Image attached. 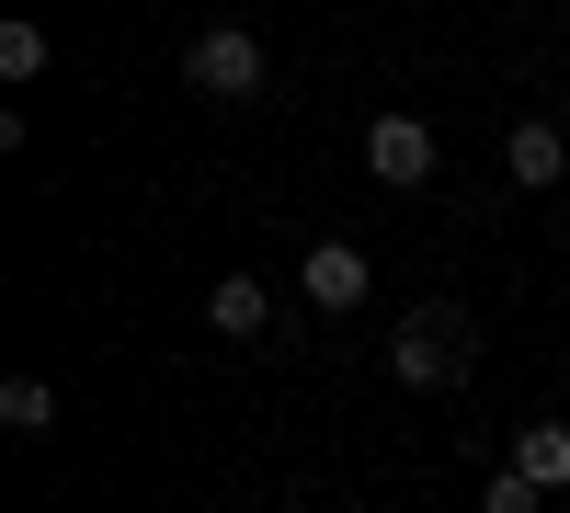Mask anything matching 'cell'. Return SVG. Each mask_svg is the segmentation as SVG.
Listing matches in <instances>:
<instances>
[{
    "instance_id": "cell-1",
    "label": "cell",
    "mask_w": 570,
    "mask_h": 513,
    "mask_svg": "<svg viewBox=\"0 0 570 513\" xmlns=\"http://www.w3.org/2000/svg\"><path fill=\"white\" fill-rule=\"evenodd\" d=\"M468 354H480L468 308H411L400 332H389V377L400 388H468Z\"/></svg>"
},
{
    "instance_id": "cell-6",
    "label": "cell",
    "mask_w": 570,
    "mask_h": 513,
    "mask_svg": "<svg viewBox=\"0 0 570 513\" xmlns=\"http://www.w3.org/2000/svg\"><path fill=\"white\" fill-rule=\"evenodd\" d=\"M502 171H513V182H525V195H548V182L570 171V137H559L548 115H525V126H513V149H502Z\"/></svg>"
},
{
    "instance_id": "cell-9",
    "label": "cell",
    "mask_w": 570,
    "mask_h": 513,
    "mask_svg": "<svg viewBox=\"0 0 570 513\" xmlns=\"http://www.w3.org/2000/svg\"><path fill=\"white\" fill-rule=\"evenodd\" d=\"M46 69V34L35 23H0V80H35Z\"/></svg>"
},
{
    "instance_id": "cell-4",
    "label": "cell",
    "mask_w": 570,
    "mask_h": 513,
    "mask_svg": "<svg viewBox=\"0 0 570 513\" xmlns=\"http://www.w3.org/2000/svg\"><path fill=\"white\" fill-rule=\"evenodd\" d=\"M297 286H308V308H365V286H376V263H365L354 240H320V251L297 263Z\"/></svg>"
},
{
    "instance_id": "cell-2",
    "label": "cell",
    "mask_w": 570,
    "mask_h": 513,
    "mask_svg": "<svg viewBox=\"0 0 570 513\" xmlns=\"http://www.w3.org/2000/svg\"><path fill=\"white\" fill-rule=\"evenodd\" d=\"M183 69H195V91H206V103H263V80H274V58H263V46L252 34H195V58H183Z\"/></svg>"
},
{
    "instance_id": "cell-7",
    "label": "cell",
    "mask_w": 570,
    "mask_h": 513,
    "mask_svg": "<svg viewBox=\"0 0 570 513\" xmlns=\"http://www.w3.org/2000/svg\"><path fill=\"white\" fill-rule=\"evenodd\" d=\"M513 468H525L537 491H570V423H525L513 434Z\"/></svg>"
},
{
    "instance_id": "cell-3",
    "label": "cell",
    "mask_w": 570,
    "mask_h": 513,
    "mask_svg": "<svg viewBox=\"0 0 570 513\" xmlns=\"http://www.w3.org/2000/svg\"><path fill=\"white\" fill-rule=\"evenodd\" d=\"M365 171L389 182V195H422V182H434V126L422 115H376L365 126Z\"/></svg>"
},
{
    "instance_id": "cell-10",
    "label": "cell",
    "mask_w": 570,
    "mask_h": 513,
    "mask_svg": "<svg viewBox=\"0 0 570 513\" xmlns=\"http://www.w3.org/2000/svg\"><path fill=\"white\" fill-rule=\"evenodd\" d=\"M537 502H548V491H537V480H525V468H502V480H491V491H480V513H537Z\"/></svg>"
},
{
    "instance_id": "cell-5",
    "label": "cell",
    "mask_w": 570,
    "mask_h": 513,
    "mask_svg": "<svg viewBox=\"0 0 570 513\" xmlns=\"http://www.w3.org/2000/svg\"><path fill=\"white\" fill-rule=\"evenodd\" d=\"M206 319H217L228 343H263V332H274V286H263V274H217V286H206Z\"/></svg>"
},
{
    "instance_id": "cell-8",
    "label": "cell",
    "mask_w": 570,
    "mask_h": 513,
    "mask_svg": "<svg viewBox=\"0 0 570 513\" xmlns=\"http://www.w3.org/2000/svg\"><path fill=\"white\" fill-rule=\"evenodd\" d=\"M0 423H12V434H46V423H58V388H46V377H0Z\"/></svg>"
}]
</instances>
